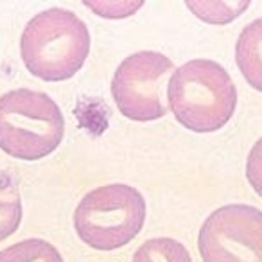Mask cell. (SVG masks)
<instances>
[{
  "label": "cell",
  "mask_w": 262,
  "mask_h": 262,
  "mask_svg": "<svg viewBox=\"0 0 262 262\" xmlns=\"http://www.w3.org/2000/svg\"><path fill=\"white\" fill-rule=\"evenodd\" d=\"M167 106L183 127L214 133L232 120L237 90L225 67L212 59H190L169 79Z\"/></svg>",
  "instance_id": "1"
},
{
  "label": "cell",
  "mask_w": 262,
  "mask_h": 262,
  "mask_svg": "<svg viewBox=\"0 0 262 262\" xmlns=\"http://www.w3.org/2000/svg\"><path fill=\"white\" fill-rule=\"evenodd\" d=\"M90 52L86 24L63 8L41 11L26 26L20 54L26 69L38 79L56 83L74 77Z\"/></svg>",
  "instance_id": "2"
},
{
  "label": "cell",
  "mask_w": 262,
  "mask_h": 262,
  "mask_svg": "<svg viewBox=\"0 0 262 262\" xmlns=\"http://www.w3.org/2000/svg\"><path fill=\"white\" fill-rule=\"evenodd\" d=\"M65 119L43 92L18 88L0 97V149L18 160L34 162L59 147Z\"/></svg>",
  "instance_id": "3"
},
{
  "label": "cell",
  "mask_w": 262,
  "mask_h": 262,
  "mask_svg": "<svg viewBox=\"0 0 262 262\" xmlns=\"http://www.w3.org/2000/svg\"><path fill=\"white\" fill-rule=\"evenodd\" d=\"M146 215V200L135 187L110 183L84 194L74 212V228L90 248L113 251L139 235Z\"/></svg>",
  "instance_id": "4"
},
{
  "label": "cell",
  "mask_w": 262,
  "mask_h": 262,
  "mask_svg": "<svg viewBox=\"0 0 262 262\" xmlns=\"http://www.w3.org/2000/svg\"><path fill=\"white\" fill-rule=\"evenodd\" d=\"M172 74L174 63L160 52L142 51L127 56L117 67L112 81L117 110L135 122H151L164 117L167 113L164 92Z\"/></svg>",
  "instance_id": "5"
},
{
  "label": "cell",
  "mask_w": 262,
  "mask_h": 262,
  "mask_svg": "<svg viewBox=\"0 0 262 262\" xmlns=\"http://www.w3.org/2000/svg\"><path fill=\"white\" fill-rule=\"evenodd\" d=\"M203 262H262V212L225 205L203 221L198 237Z\"/></svg>",
  "instance_id": "6"
},
{
  "label": "cell",
  "mask_w": 262,
  "mask_h": 262,
  "mask_svg": "<svg viewBox=\"0 0 262 262\" xmlns=\"http://www.w3.org/2000/svg\"><path fill=\"white\" fill-rule=\"evenodd\" d=\"M235 61L244 79L262 92V18L248 24L235 43Z\"/></svg>",
  "instance_id": "7"
},
{
  "label": "cell",
  "mask_w": 262,
  "mask_h": 262,
  "mask_svg": "<svg viewBox=\"0 0 262 262\" xmlns=\"http://www.w3.org/2000/svg\"><path fill=\"white\" fill-rule=\"evenodd\" d=\"M22 223V198L15 180L0 172V243L18 230Z\"/></svg>",
  "instance_id": "8"
},
{
  "label": "cell",
  "mask_w": 262,
  "mask_h": 262,
  "mask_svg": "<svg viewBox=\"0 0 262 262\" xmlns=\"http://www.w3.org/2000/svg\"><path fill=\"white\" fill-rule=\"evenodd\" d=\"M133 262H192L189 250L171 237L149 239L133 255Z\"/></svg>",
  "instance_id": "9"
},
{
  "label": "cell",
  "mask_w": 262,
  "mask_h": 262,
  "mask_svg": "<svg viewBox=\"0 0 262 262\" xmlns=\"http://www.w3.org/2000/svg\"><path fill=\"white\" fill-rule=\"evenodd\" d=\"M0 262H63V257L43 239H26L0 251Z\"/></svg>",
  "instance_id": "10"
},
{
  "label": "cell",
  "mask_w": 262,
  "mask_h": 262,
  "mask_svg": "<svg viewBox=\"0 0 262 262\" xmlns=\"http://www.w3.org/2000/svg\"><path fill=\"white\" fill-rule=\"evenodd\" d=\"M185 6L203 22L230 24L246 11L250 2L248 0H241V2H196V0H189V2H185Z\"/></svg>",
  "instance_id": "11"
},
{
  "label": "cell",
  "mask_w": 262,
  "mask_h": 262,
  "mask_svg": "<svg viewBox=\"0 0 262 262\" xmlns=\"http://www.w3.org/2000/svg\"><path fill=\"white\" fill-rule=\"evenodd\" d=\"M84 6H88L92 11L104 16V18L117 20L137 13L144 6V2L142 0H139V2H129V0H126V2H94V0H90V2H84Z\"/></svg>",
  "instance_id": "12"
},
{
  "label": "cell",
  "mask_w": 262,
  "mask_h": 262,
  "mask_svg": "<svg viewBox=\"0 0 262 262\" xmlns=\"http://www.w3.org/2000/svg\"><path fill=\"white\" fill-rule=\"evenodd\" d=\"M246 178L251 189L262 198V137L253 144L246 160Z\"/></svg>",
  "instance_id": "13"
}]
</instances>
